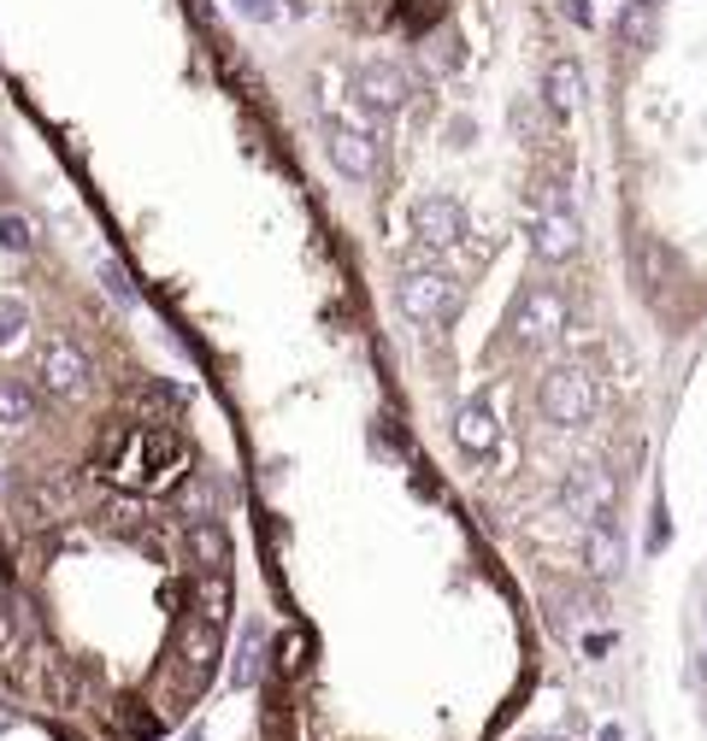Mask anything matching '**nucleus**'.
<instances>
[{
    "instance_id": "5701e85b",
    "label": "nucleus",
    "mask_w": 707,
    "mask_h": 741,
    "mask_svg": "<svg viewBox=\"0 0 707 741\" xmlns=\"http://www.w3.org/2000/svg\"><path fill=\"white\" fill-rule=\"evenodd\" d=\"M307 653H313V635L307 630H290L278 642V665H283V671H301V665H307Z\"/></svg>"
},
{
    "instance_id": "4be33fe9",
    "label": "nucleus",
    "mask_w": 707,
    "mask_h": 741,
    "mask_svg": "<svg viewBox=\"0 0 707 741\" xmlns=\"http://www.w3.org/2000/svg\"><path fill=\"white\" fill-rule=\"evenodd\" d=\"M395 12H401V24H407V30H425V24L442 18V0H395Z\"/></svg>"
},
{
    "instance_id": "39448f33",
    "label": "nucleus",
    "mask_w": 707,
    "mask_h": 741,
    "mask_svg": "<svg viewBox=\"0 0 707 741\" xmlns=\"http://www.w3.org/2000/svg\"><path fill=\"white\" fill-rule=\"evenodd\" d=\"M354 95H359V107H371V112H401L413 100V77L389 60H366L354 71Z\"/></svg>"
},
{
    "instance_id": "2eb2a0df",
    "label": "nucleus",
    "mask_w": 707,
    "mask_h": 741,
    "mask_svg": "<svg viewBox=\"0 0 707 741\" xmlns=\"http://www.w3.org/2000/svg\"><path fill=\"white\" fill-rule=\"evenodd\" d=\"M543 100H548V112H560V119H572V112H578V100H584L578 60H554V65L543 71Z\"/></svg>"
},
{
    "instance_id": "a211bd4d",
    "label": "nucleus",
    "mask_w": 707,
    "mask_h": 741,
    "mask_svg": "<svg viewBox=\"0 0 707 741\" xmlns=\"http://www.w3.org/2000/svg\"><path fill=\"white\" fill-rule=\"evenodd\" d=\"M31 418H36V395H31V388L0 383V424H7V430H24Z\"/></svg>"
},
{
    "instance_id": "f8f14e48",
    "label": "nucleus",
    "mask_w": 707,
    "mask_h": 741,
    "mask_svg": "<svg viewBox=\"0 0 707 741\" xmlns=\"http://www.w3.org/2000/svg\"><path fill=\"white\" fill-rule=\"evenodd\" d=\"M454 442H460V454H472V459L496 454V442H501V424H496V412H489L484 400L460 406V412H454Z\"/></svg>"
},
{
    "instance_id": "423d86ee",
    "label": "nucleus",
    "mask_w": 707,
    "mask_h": 741,
    "mask_svg": "<svg viewBox=\"0 0 707 741\" xmlns=\"http://www.w3.org/2000/svg\"><path fill=\"white\" fill-rule=\"evenodd\" d=\"M413 236L425 247H454L466 236V212H460V200L449 195H418L413 200Z\"/></svg>"
},
{
    "instance_id": "6ab92c4d",
    "label": "nucleus",
    "mask_w": 707,
    "mask_h": 741,
    "mask_svg": "<svg viewBox=\"0 0 707 741\" xmlns=\"http://www.w3.org/2000/svg\"><path fill=\"white\" fill-rule=\"evenodd\" d=\"M31 218L24 212H0V247H7V254H31Z\"/></svg>"
},
{
    "instance_id": "a878e982",
    "label": "nucleus",
    "mask_w": 707,
    "mask_h": 741,
    "mask_svg": "<svg viewBox=\"0 0 707 741\" xmlns=\"http://www.w3.org/2000/svg\"><path fill=\"white\" fill-rule=\"evenodd\" d=\"M12 642H19V635H12V618L0 613V659H7V653H12Z\"/></svg>"
},
{
    "instance_id": "4468645a",
    "label": "nucleus",
    "mask_w": 707,
    "mask_h": 741,
    "mask_svg": "<svg viewBox=\"0 0 707 741\" xmlns=\"http://www.w3.org/2000/svg\"><path fill=\"white\" fill-rule=\"evenodd\" d=\"M190 606H195V618L224 623L230 613H236V589H230L224 571H195L190 577Z\"/></svg>"
},
{
    "instance_id": "dca6fc26",
    "label": "nucleus",
    "mask_w": 707,
    "mask_h": 741,
    "mask_svg": "<svg viewBox=\"0 0 707 741\" xmlns=\"http://www.w3.org/2000/svg\"><path fill=\"white\" fill-rule=\"evenodd\" d=\"M190 554H195L200 571H224V565H230V542H224V530L212 524V518L190 524Z\"/></svg>"
},
{
    "instance_id": "7ed1b4c3",
    "label": "nucleus",
    "mask_w": 707,
    "mask_h": 741,
    "mask_svg": "<svg viewBox=\"0 0 707 741\" xmlns=\"http://www.w3.org/2000/svg\"><path fill=\"white\" fill-rule=\"evenodd\" d=\"M508 330H513L519 347H548L560 330H566V295H560V288H548V283H531L525 295L513 300Z\"/></svg>"
},
{
    "instance_id": "6e6552de",
    "label": "nucleus",
    "mask_w": 707,
    "mask_h": 741,
    "mask_svg": "<svg viewBox=\"0 0 707 741\" xmlns=\"http://www.w3.org/2000/svg\"><path fill=\"white\" fill-rule=\"evenodd\" d=\"M24 682H31L36 694H48L53 706H71L77 701V677H71V665L60 659L53 647H31V665H24Z\"/></svg>"
},
{
    "instance_id": "0eeeda50",
    "label": "nucleus",
    "mask_w": 707,
    "mask_h": 741,
    "mask_svg": "<svg viewBox=\"0 0 707 741\" xmlns=\"http://www.w3.org/2000/svg\"><path fill=\"white\" fill-rule=\"evenodd\" d=\"M531 247H537V259H548V265H560V259H572L584 247V224L578 212L566 207H543L537 224H531Z\"/></svg>"
},
{
    "instance_id": "f03ea898",
    "label": "nucleus",
    "mask_w": 707,
    "mask_h": 741,
    "mask_svg": "<svg viewBox=\"0 0 707 741\" xmlns=\"http://www.w3.org/2000/svg\"><path fill=\"white\" fill-rule=\"evenodd\" d=\"M543 418L548 424H560V430H578V424H589L596 418V376H589L584 366H554L543 376Z\"/></svg>"
},
{
    "instance_id": "393cba45",
    "label": "nucleus",
    "mask_w": 707,
    "mask_h": 741,
    "mask_svg": "<svg viewBox=\"0 0 707 741\" xmlns=\"http://www.w3.org/2000/svg\"><path fill=\"white\" fill-rule=\"evenodd\" d=\"M100 283H107V295H112V300H130V277H124L119 259H100Z\"/></svg>"
},
{
    "instance_id": "1a4fd4ad",
    "label": "nucleus",
    "mask_w": 707,
    "mask_h": 741,
    "mask_svg": "<svg viewBox=\"0 0 707 741\" xmlns=\"http://www.w3.org/2000/svg\"><path fill=\"white\" fill-rule=\"evenodd\" d=\"M613 494H619L613 477L601 471V465H584V471L566 483V506H572L578 518H589V524H596V518H613Z\"/></svg>"
},
{
    "instance_id": "bb28decb",
    "label": "nucleus",
    "mask_w": 707,
    "mask_h": 741,
    "mask_svg": "<svg viewBox=\"0 0 707 741\" xmlns=\"http://www.w3.org/2000/svg\"><path fill=\"white\" fill-rule=\"evenodd\" d=\"M596 741H625V730H619V724H608V730H601Z\"/></svg>"
},
{
    "instance_id": "aec40b11",
    "label": "nucleus",
    "mask_w": 707,
    "mask_h": 741,
    "mask_svg": "<svg viewBox=\"0 0 707 741\" xmlns=\"http://www.w3.org/2000/svg\"><path fill=\"white\" fill-rule=\"evenodd\" d=\"M24 324H31V312H24L19 295H0V347H12L24 336Z\"/></svg>"
},
{
    "instance_id": "ddd939ff",
    "label": "nucleus",
    "mask_w": 707,
    "mask_h": 741,
    "mask_svg": "<svg viewBox=\"0 0 707 741\" xmlns=\"http://www.w3.org/2000/svg\"><path fill=\"white\" fill-rule=\"evenodd\" d=\"M183 677H190V689H200V682L212 677V659H219V623H207V618H195L190 630H183Z\"/></svg>"
},
{
    "instance_id": "9d476101",
    "label": "nucleus",
    "mask_w": 707,
    "mask_h": 741,
    "mask_svg": "<svg viewBox=\"0 0 707 741\" xmlns=\"http://www.w3.org/2000/svg\"><path fill=\"white\" fill-rule=\"evenodd\" d=\"M330 165L354 183L378 177V141H371L366 129H330Z\"/></svg>"
},
{
    "instance_id": "9b49d317",
    "label": "nucleus",
    "mask_w": 707,
    "mask_h": 741,
    "mask_svg": "<svg viewBox=\"0 0 707 741\" xmlns=\"http://www.w3.org/2000/svg\"><path fill=\"white\" fill-rule=\"evenodd\" d=\"M584 565H589V577H601V583L625 571V535H619L613 518H596V524H589V535H584Z\"/></svg>"
},
{
    "instance_id": "f257e3e1",
    "label": "nucleus",
    "mask_w": 707,
    "mask_h": 741,
    "mask_svg": "<svg viewBox=\"0 0 707 741\" xmlns=\"http://www.w3.org/2000/svg\"><path fill=\"white\" fill-rule=\"evenodd\" d=\"M395 300H401V312L413 318V324H449L454 318V307H460V288H454V277L449 271H437V265H413L401 271V283H395Z\"/></svg>"
},
{
    "instance_id": "b1692460",
    "label": "nucleus",
    "mask_w": 707,
    "mask_h": 741,
    "mask_svg": "<svg viewBox=\"0 0 707 741\" xmlns=\"http://www.w3.org/2000/svg\"><path fill=\"white\" fill-rule=\"evenodd\" d=\"M178 501H183V512H195V524H200V518H212V483H207V477H195V483H183V494H178Z\"/></svg>"
},
{
    "instance_id": "20e7f679",
    "label": "nucleus",
    "mask_w": 707,
    "mask_h": 741,
    "mask_svg": "<svg viewBox=\"0 0 707 741\" xmlns=\"http://www.w3.org/2000/svg\"><path fill=\"white\" fill-rule=\"evenodd\" d=\"M89 376H95V359L83 354L71 336H53L48 347H41V383H48V395L77 400L83 388H89Z\"/></svg>"
},
{
    "instance_id": "412c9836",
    "label": "nucleus",
    "mask_w": 707,
    "mask_h": 741,
    "mask_svg": "<svg viewBox=\"0 0 707 741\" xmlns=\"http://www.w3.org/2000/svg\"><path fill=\"white\" fill-rule=\"evenodd\" d=\"M259 647H266V635H259V623H248V635H242V659H236V689H248L259 677Z\"/></svg>"
},
{
    "instance_id": "f3484780",
    "label": "nucleus",
    "mask_w": 707,
    "mask_h": 741,
    "mask_svg": "<svg viewBox=\"0 0 707 741\" xmlns=\"http://www.w3.org/2000/svg\"><path fill=\"white\" fill-rule=\"evenodd\" d=\"M619 36H625V48H648V41L660 36V7L655 0H631V7L619 12Z\"/></svg>"
},
{
    "instance_id": "cd10ccee",
    "label": "nucleus",
    "mask_w": 707,
    "mask_h": 741,
    "mask_svg": "<svg viewBox=\"0 0 707 741\" xmlns=\"http://www.w3.org/2000/svg\"><path fill=\"white\" fill-rule=\"evenodd\" d=\"M531 741H560V736H531Z\"/></svg>"
}]
</instances>
